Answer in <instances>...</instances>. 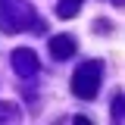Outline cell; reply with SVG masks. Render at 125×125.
Returning <instances> with one entry per match:
<instances>
[{"mask_svg":"<svg viewBox=\"0 0 125 125\" xmlns=\"http://www.w3.org/2000/svg\"><path fill=\"white\" fill-rule=\"evenodd\" d=\"M113 119H116V122L125 119V94H119V97L113 100Z\"/></svg>","mask_w":125,"mask_h":125,"instance_id":"5b68a950","label":"cell"},{"mask_svg":"<svg viewBox=\"0 0 125 125\" xmlns=\"http://www.w3.org/2000/svg\"><path fill=\"white\" fill-rule=\"evenodd\" d=\"M97 88H100V62H84V66H78L75 75H72V91H75L81 100H94V97H97Z\"/></svg>","mask_w":125,"mask_h":125,"instance_id":"6da1fadb","label":"cell"},{"mask_svg":"<svg viewBox=\"0 0 125 125\" xmlns=\"http://www.w3.org/2000/svg\"><path fill=\"white\" fill-rule=\"evenodd\" d=\"M72 53H75V38H72V34H56V38H50V56L66 60V56H72Z\"/></svg>","mask_w":125,"mask_h":125,"instance_id":"3957f363","label":"cell"},{"mask_svg":"<svg viewBox=\"0 0 125 125\" xmlns=\"http://www.w3.org/2000/svg\"><path fill=\"white\" fill-rule=\"evenodd\" d=\"M78 6H81V0H60L56 13H60V19H72L78 13Z\"/></svg>","mask_w":125,"mask_h":125,"instance_id":"277c9868","label":"cell"},{"mask_svg":"<svg viewBox=\"0 0 125 125\" xmlns=\"http://www.w3.org/2000/svg\"><path fill=\"white\" fill-rule=\"evenodd\" d=\"M13 69L22 78H31L38 72V56H34L31 50H25V47H19V50H13Z\"/></svg>","mask_w":125,"mask_h":125,"instance_id":"7a4b0ae2","label":"cell"}]
</instances>
